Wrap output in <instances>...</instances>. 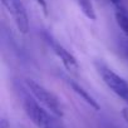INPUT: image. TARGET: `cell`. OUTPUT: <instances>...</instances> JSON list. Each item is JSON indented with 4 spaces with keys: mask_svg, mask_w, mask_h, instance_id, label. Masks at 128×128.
Here are the masks:
<instances>
[{
    "mask_svg": "<svg viewBox=\"0 0 128 128\" xmlns=\"http://www.w3.org/2000/svg\"><path fill=\"white\" fill-rule=\"evenodd\" d=\"M24 110L38 128H62L56 116L43 107L36 99L26 98L24 100Z\"/></svg>",
    "mask_w": 128,
    "mask_h": 128,
    "instance_id": "obj_1",
    "label": "cell"
},
{
    "mask_svg": "<svg viewBox=\"0 0 128 128\" xmlns=\"http://www.w3.org/2000/svg\"><path fill=\"white\" fill-rule=\"evenodd\" d=\"M25 84H26L29 92L33 94V97L43 107H45L49 112H52L58 118L63 117L64 112H63L62 103H60L59 98L53 92H50L49 89H46L45 87H43L42 84H39V83H36L35 80H32V79H26Z\"/></svg>",
    "mask_w": 128,
    "mask_h": 128,
    "instance_id": "obj_2",
    "label": "cell"
},
{
    "mask_svg": "<svg viewBox=\"0 0 128 128\" xmlns=\"http://www.w3.org/2000/svg\"><path fill=\"white\" fill-rule=\"evenodd\" d=\"M96 67H97L98 73L102 77L103 82L106 83V86L110 90H113L118 97H120L123 100H126L128 103V83L122 77H119L116 72H113L110 68H108L106 64L97 63Z\"/></svg>",
    "mask_w": 128,
    "mask_h": 128,
    "instance_id": "obj_3",
    "label": "cell"
},
{
    "mask_svg": "<svg viewBox=\"0 0 128 128\" xmlns=\"http://www.w3.org/2000/svg\"><path fill=\"white\" fill-rule=\"evenodd\" d=\"M2 2L13 16L18 30L22 34H26L29 32V19L22 0H2Z\"/></svg>",
    "mask_w": 128,
    "mask_h": 128,
    "instance_id": "obj_4",
    "label": "cell"
},
{
    "mask_svg": "<svg viewBox=\"0 0 128 128\" xmlns=\"http://www.w3.org/2000/svg\"><path fill=\"white\" fill-rule=\"evenodd\" d=\"M46 39H48V43L52 46L53 52L55 53V55L60 59V62H62L63 66H64V68H66L68 72L77 73L78 69H79V64H78L76 56L72 53H69L62 44H59L58 42H55L54 39H52L50 36H48Z\"/></svg>",
    "mask_w": 128,
    "mask_h": 128,
    "instance_id": "obj_5",
    "label": "cell"
},
{
    "mask_svg": "<svg viewBox=\"0 0 128 128\" xmlns=\"http://www.w3.org/2000/svg\"><path fill=\"white\" fill-rule=\"evenodd\" d=\"M69 86L72 87V89L80 97V98H83L92 108H94L96 110H99V104L97 103V100L88 93V90H86L82 86H79L78 83H76V82H73V80H69Z\"/></svg>",
    "mask_w": 128,
    "mask_h": 128,
    "instance_id": "obj_6",
    "label": "cell"
},
{
    "mask_svg": "<svg viewBox=\"0 0 128 128\" xmlns=\"http://www.w3.org/2000/svg\"><path fill=\"white\" fill-rule=\"evenodd\" d=\"M116 22L123 34L128 36V14L123 10V8H117L116 10Z\"/></svg>",
    "mask_w": 128,
    "mask_h": 128,
    "instance_id": "obj_7",
    "label": "cell"
},
{
    "mask_svg": "<svg viewBox=\"0 0 128 128\" xmlns=\"http://www.w3.org/2000/svg\"><path fill=\"white\" fill-rule=\"evenodd\" d=\"M78 6L80 8L82 13L90 20H96V12H94V8H93V4L90 0H76Z\"/></svg>",
    "mask_w": 128,
    "mask_h": 128,
    "instance_id": "obj_8",
    "label": "cell"
},
{
    "mask_svg": "<svg viewBox=\"0 0 128 128\" xmlns=\"http://www.w3.org/2000/svg\"><path fill=\"white\" fill-rule=\"evenodd\" d=\"M36 3H38V4H39V6L42 8L43 13L46 15V13H48V5H46V0H36Z\"/></svg>",
    "mask_w": 128,
    "mask_h": 128,
    "instance_id": "obj_9",
    "label": "cell"
},
{
    "mask_svg": "<svg viewBox=\"0 0 128 128\" xmlns=\"http://www.w3.org/2000/svg\"><path fill=\"white\" fill-rule=\"evenodd\" d=\"M0 128H10V123L8 122L6 118H2V119H0Z\"/></svg>",
    "mask_w": 128,
    "mask_h": 128,
    "instance_id": "obj_10",
    "label": "cell"
},
{
    "mask_svg": "<svg viewBox=\"0 0 128 128\" xmlns=\"http://www.w3.org/2000/svg\"><path fill=\"white\" fill-rule=\"evenodd\" d=\"M122 117H123V119L127 122V124H128V107H126V108H123L122 109Z\"/></svg>",
    "mask_w": 128,
    "mask_h": 128,
    "instance_id": "obj_11",
    "label": "cell"
},
{
    "mask_svg": "<svg viewBox=\"0 0 128 128\" xmlns=\"http://www.w3.org/2000/svg\"><path fill=\"white\" fill-rule=\"evenodd\" d=\"M116 8H122V0H109Z\"/></svg>",
    "mask_w": 128,
    "mask_h": 128,
    "instance_id": "obj_12",
    "label": "cell"
}]
</instances>
